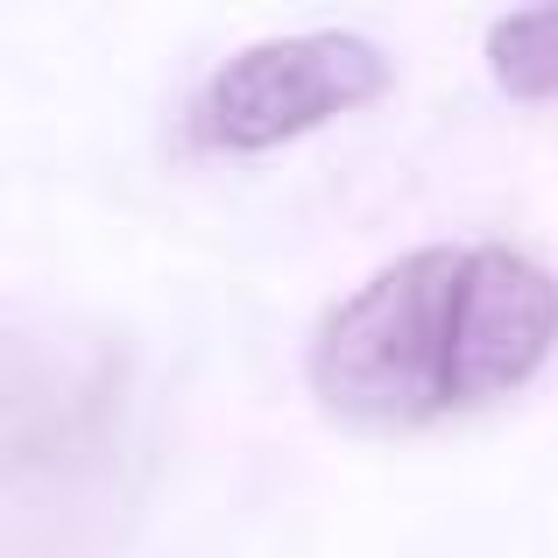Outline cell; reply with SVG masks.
Wrapping results in <instances>:
<instances>
[{
	"mask_svg": "<svg viewBox=\"0 0 558 558\" xmlns=\"http://www.w3.org/2000/svg\"><path fill=\"white\" fill-rule=\"evenodd\" d=\"M558 347V276L517 247H417L312 332V389L368 432H424L517 396Z\"/></svg>",
	"mask_w": 558,
	"mask_h": 558,
	"instance_id": "obj_1",
	"label": "cell"
},
{
	"mask_svg": "<svg viewBox=\"0 0 558 558\" xmlns=\"http://www.w3.org/2000/svg\"><path fill=\"white\" fill-rule=\"evenodd\" d=\"M389 85V57L368 36L347 28H318V36H276L241 50L233 64L213 71V85L198 93V142L233 156L276 149V142L326 128L332 113H354Z\"/></svg>",
	"mask_w": 558,
	"mask_h": 558,
	"instance_id": "obj_2",
	"label": "cell"
},
{
	"mask_svg": "<svg viewBox=\"0 0 558 558\" xmlns=\"http://www.w3.org/2000/svg\"><path fill=\"white\" fill-rule=\"evenodd\" d=\"M488 64L517 99H558V8H523L495 22Z\"/></svg>",
	"mask_w": 558,
	"mask_h": 558,
	"instance_id": "obj_3",
	"label": "cell"
}]
</instances>
